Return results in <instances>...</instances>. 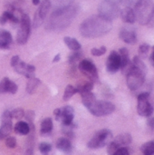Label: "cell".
<instances>
[{
    "label": "cell",
    "instance_id": "6da1fadb",
    "mask_svg": "<svg viewBox=\"0 0 154 155\" xmlns=\"http://www.w3.org/2000/svg\"><path fill=\"white\" fill-rule=\"evenodd\" d=\"M79 5L73 2L65 6L55 8L49 16L44 27L47 31H62L68 27L79 12Z\"/></svg>",
    "mask_w": 154,
    "mask_h": 155
},
{
    "label": "cell",
    "instance_id": "7a4b0ae2",
    "mask_svg": "<svg viewBox=\"0 0 154 155\" xmlns=\"http://www.w3.org/2000/svg\"><path fill=\"white\" fill-rule=\"evenodd\" d=\"M112 28V22L98 15L88 17L81 24L80 34L85 38H96L108 34Z\"/></svg>",
    "mask_w": 154,
    "mask_h": 155
},
{
    "label": "cell",
    "instance_id": "3957f363",
    "mask_svg": "<svg viewBox=\"0 0 154 155\" xmlns=\"http://www.w3.org/2000/svg\"><path fill=\"white\" fill-rule=\"evenodd\" d=\"M134 15L140 25L149 24L154 15V3L152 0H140L134 5Z\"/></svg>",
    "mask_w": 154,
    "mask_h": 155
},
{
    "label": "cell",
    "instance_id": "277c9868",
    "mask_svg": "<svg viewBox=\"0 0 154 155\" xmlns=\"http://www.w3.org/2000/svg\"><path fill=\"white\" fill-rule=\"evenodd\" d=\"M126 75H127V78H126L127 86L132 91L138 90L139 88H141L143 85V84L145 82L146 74L144 72L141 71L140 69L136 68L135 66H133V64H132L131 69L126 74Z\"/></svg>",
    "mask_w": 154,
    "mask_h": 155
},
{
    "label": "cell",
    "instance_id": "5b68a950",
    "mask_svg": "<svg viewBox=\"0 0 154 155\" xmlns=\"http://www.w3.org/2000/svg\"><path fill=\"white\" fill-rule=\"evenodd\" d=\"M98 12L100 16L112 22L120 15L121 10L116 3L110 0H103L98 6Z\"/></svg>",
    "mask_w": 154,
    "mask_h": 155
},
{
    "label": "cell",
    "instance_id": "8992f818",
    "mask_svg": "<svg viewBox=\"0 0 154 155\" xmlns=\"http://www.w3.org/2000/svg\"><path fill=\"white\" fill-rule=\"evenodd\" d=\"M113 141V134L108 129L98 131L87 143L90 149H100L108 145Z\"/></svg>",
    "mask_w": 154,
    "mask_h": 155
},
{
    "label": "cell",
    "instance_id": "52a82bcc",
    "mask_svg": "<svg viewBox=\"0 0 154 155\" xmlns=\"http://www.w3.org/2000/svg\"><path fill=\"white\" fill-rule=\"evenodd\" d=\"M89 112L97 117L105 116L113 114L115 110V105L111 102L107 101H95L89 107H87Z\"/></svg>",
    "mask_w": 154,
    "mask_h": 155
},
{
    "label": "cell",
    "instance_id": "ba28073f",
    "mask_svg": "<svg viewBox=\"0 0 154 155\" xmlns=\"http://www.w3.org/2000/svg\"><path fill=\"white\" fill-rule=\"evenodd\" d=\"M20 25L16 35V42L19 45H25L31 34V21L26 14H22L20 19Z\"/></svg>",
    "mask_w": 154,
    "mask_h": 155
},
{
    "label": "cell",
    "instance_id": "9c48e42d",
    "mask_svg": "<svg viewBox=\"0 0 154 155\" xmlns=\"http://www.w3.org/2000/svg\"><path fill=\"white\" fill-rule=\"evenodd\" d=\"M150 94L148 92L142 93L138 95L137 112L139 115L143 117H150L153 114V106L149 101Z\"/></svg>",
    "mask_w": 154,
    "mask_h": 155
},
{
    "label": "cell",
    "instance_id": "30bf717a",
    "mask_svg": "<svg viewBox=\"0 0 154 155\" xmlns=\"http://www.w3.org/2000/svg\"><path fill=\"white\" fill-rule=\"evenodd\" d=\"M78 68H79L80 72L84 75H85L90 82H92V83L98 82L99 76H98V73H97V68L92 61L86 60V59L82 60L78 65Z\"/></svg>",
    "mask_w": 154,
    "mask_h": 155
},
{
    "label": "cell",
    "instance_id": "8fae6325",
    "mask_svg": "<svg viewBox=\"0 0 154 155\" xmlns=\"http://www.w3.org/2000/svg\"><path fill=\"white\" fill-rule=\"evenodd\" d=\"M51 0H43L39 4L38 9L34 13V21H33V27L37 28L39 27L44 21L50 8H51Z\"/></svg>",
    "mask_w": 154,
    "mask_h": 155
},
{
    "label": "cell",
    "instance_id": "7c38bea8",
    "mask_svg": "<svg viewBox=\"0 0 154 155\" xmlns=\"http://www.w3.org/2000/svg\"><path fill=\"white\" fill-rule=\"evenodd\" d=\"M132 141H133V138H132L131 134H119L117 137L114 138L113 141H112L108 144V148H107L108 154L113 155L119 148L125 147V146L129 145L132 143Z\"/></svg>",
    "mask_w": 154,
    "mask_h": 155
},
{
    "label": "cell",
    "instance_id": "4fadbf2b",
    "mask_svg": "<svg viewBox=\"0 0 154 155\" xmlns=\"http://www.w3.org/2000/svg\"><path fill=\"white\" fill-rule=\"evenodd\" d=\"M120 38L126 44L134 45L137 43V33L135 28L131 26L123 27L119 33Z\"/></svg>",
    "mask_w": 154,
    "mask_h": 155
},
{
    "label": "cell",
    "instance_id": "5bb4252c",
    "mask_svg": "<svg viewBox=\"0 0 154 155\" xmlns=\"http://www.w3.org/2000/svg\"><path fill=\"white\" fill-rule=\"evenodd\" d=\"M121 68V57L119 53L112 51L106 62V69L110 74H115Z\"/></svg>",
    "mask_w": 154,
    "mask_h": 155
},
{
    "label": "cell",
    "instance_id": "9a60e30c",
    "mask_svg": "<svg viewBox=\"0 0 154 155\" xmlns=\"http://www.w3.org/2000/svg\"><path fill=\"white\" fill-rule=\"evenodd\" d=\"M74 117V110L72 106L66 105L63 108H61V120L63 123V125H70L73 124Z\"/></svg>",
    "mask_w": 154,
    "mask_h": 155
},
{
    "label": "cell",
    "instance_id": "2e32d148",
    "mask_svg": "<svg viewBox=\"0 0 154 155\" xmlns=\"http://www.w3.org/2000/svg\"><path fill=\"white\" fill-rule=\"evenodd\" d=\"M120 15H121L122 20L124 23L133 24L136 21L134 11H133V9L132 7H124L123 9H122L121 12H120Z\"/></svg>",
    "mask_w": 154,
    "mask_h": 155
},
{
    "label": "cell",
    "instance_id": "e0dca14e",
    "mask_svg": "<svg viewBox=\"0 0 154 155\" xmlns=\"http://www.w3.org/2000/svg\"><path fill=\"white\" fill-rule=\"evenodd\" d=\"M56 148L66 154H70L73 151V146L69 139L65 137L59 138L56 142Z\"/></svg>",
    "mask_w": 154,
    "mask_h": 155
},
{
    "label": "cell",
    "instance_id": "ac0fdd59",
    "mask_svg": "<svg viewBox=\"0 0 154 155\" xmlns=\"http://www.w3.org/2000/svg\"><path fill=\"white\" fill-rule=\"evenodd\" d=\"M13 42L12 35L6 30H0V48L8 49Z\"/></svg>",
    "mask_w": 154,
    "mask_h": 155
},
{
    "label": "cell",
    "instance_id": "d6986e66",
    "mask_svg": "<svg viewBox=\"0 0 154 155\" xmlns=\"http://www.w3.org/2000/svg\"><path fill=\"white\" fill-rule=\"evenodd\" d=\"M64 42L67 45V47L72 51H79L82 48L81 44L75 38H72L70 36H65L64 38Z\"/></svg>",
    "mask_w": 154,
    "mask_h": 155
},
{
    "label": "cell",
    "instance_id": "ffe728a7",
    "mask_svg": "<svg viewBox=\"0 0 154 155\" xmlns=\"http://www.w3.org/2000/svg\"><path fill=\"white\" fill-rule=\"evenodd\" d=\"M54 128V124H53V120L51 118H45L44 120L42 121L41 123V129H40V133L42 135L50 134L52 132Z\"/></svg>",
    "mask_w": 154,
    "mask_h": 155
},
{
    "label": "cell",
    "instance_id": "44dd1931",
    "mask_svg": "<svg viewBox=\"0 0 154 155\" xmlns=\"http://www.w3.org/2000/svg\"><path fill=\"white\" fill-rule=\"evenodd\" d=\"M14 130L16 134L21 135H26L30 133L29 124L25 122H18L17 124H15Z\"/></svg>",
    "mask_w": 154,
    "mask_h": 155
},
{
    "label": "cell",
    "instance_id": "7402d4cb",
    "mask_svg": "<svg viewBox=\"0 0 154 155\" xmlns=\"http://www.w3.org/2000/svg\"><path fill=\"white\" fill-rule=\"evenodd\" d=\"M40 79L33 77L28 79V82L26 84V92L29 94H33L34 93V91L36 90V88L38 87V85L40 84Z\"/></svg>",
    "mask_w": 154,
    "mask_h": 155
},
{
    "label": "cell",
    "instance_id": "603a6c76",
    "mask_svg": "<svg viewBox=\"0 0 154 155\" xmlns=\"http://www.w3.org/2000/svg\"><path fill=\"white\" fill-rule=\"evenodd\" d=\"M81 97H82V102L86 108L89 107L93 103H94L96 101V97H95L94 94H93L92 92L84 93L81 94Z\"/></svg>",
    "mask_w": 154,
    "mask_h": 155
},
{
    "label": "cell",
    "instance_id": "cb8c5ba5",
    "mask_svg": "<svg viewBox=\"0 0 154 155\" xmlns=\"http://www.w3.org/2000/svg\"><path fill=\"white\" fill-rule=\"evenodd\" d=\"M12 132V123L2 124L0 127V141L9 136Z\"/></svg>",
    "mask_w": 154,
    "mask_h": 155
},
{
    "label": "cell",
    "instance_id": "d4e9b609",
    "mask_svg": "<svg viewBox=\"0 0 154 155\" xmlns=\"http://www.w3.org/2000/svg\"><path fill=\"white\" fill-rule=\"evenodd\" d=\"M141 151L144 155H154V140L143 144Z\"/></svg>",
    "mask_w": 154,
    "mask_h": 155
},
{
    "label": "cell",
    "instance_id": "484cf974",
    "mask_svg": "<svg viewBox=\"0 0 154 155\" xmlns=\"http://www.w3.org/2000/svg\"><path fill=\"white\" fill-rule=\"evenodd\" d=\"M93 83L90 82V81H87L84 84H82L81 85H79L78 87H76V90H77V94H84V93H89L93 90Z\"/></svg>",
    "mask_w": 154,
    "mask_h": 155
},
{
    "label": "cell",
    "instance_id": "4316f807",
    "mask_svg": "<svg viewBox=\"0 0 154 155\" xmlns=\"http://www.w3.org/2000/svg\"><path fill=\"white\" fill-rule=\"evenodd\" d=\"M27 65H28L27 64H25V62L20 60L17 63V64L13 68L16 73H18L19 74H23L26 77V75H27Z\"/></svg>",
    "mask_w": 154,
    "mask_h": 155
},
{
    "label": "cell",
    "instance_id": "83f0119b",
    "mask_svg": "<svg viewBox=\"0 0 154 155\" xmlns=\"http://www.w3.org/2000/svg\"><path fill=\"white\" fill-rule=\"evenodd\" d=\"M77 94V90H76V87L71 85V84H68L66 86V88L64 89V96H63V100L64 101H68L74 94Z\"/></svg>",
    "mask_w": 154,
    "mask_h": 155
},
{
    "label": "cell",
    "instance_id": "f1b7e54d",
    "mask_svg": "<svg viewBox=\"0 0 154 155\" xmlns=\"http://www.w3.org/2000/svg\"><path fill=\"white\" fill-rule=\"evenodd\" d=\"M132 64H133V66H135L136 68H138V69H140L141 71L144 72L145 74L147 73V67H146L144 62L142 60L141 57H139V56H134L133 59Z\"/></svg>",
    "mask_w": 154,
    "mask_h": 155
},
{
    "label": "cell",
    "instance_id": "f546056e",
    "mask_svg": "<svg viewBox=\"0 0 154 155\" xmlns=\"http://www.w3.org/2000/svg\"><path fill=\"white\" fill-rule=\"evenodd\" d=\"M83 57V53L80 51H74L70 55H69V64L71 65H75V64L81 60V58Z\"/></svg>",
    "mask_w": 154,
    "mask_h": 155
},
{
    "label": "cell",
    "instance_id": "4dcf8cb0",
    "mask_svg": "<svg viewBox=\"0 0 154 155\" xmlns=\"http://www.w3.org/2000/svg\"><path fill=\"white\" fill-rule=\"evenodd\" d=\"M39 151L41 152V153L44 155L48 154L51 150H52V145L48 143H41L39 144V147H38Z\"/></svg>",
    "mask_w": 154,
    "mask_h": 155
},
{
    "label": "cell",
    "instance_id": "1f68e13d",
    "mask_svg": "<svg viewBox=\"0 0 154 155\" xmlns=\"http://www.w3.org/2000/svg\"><path fill=\"white\" fill-rule=\"evenodd\" d=\"M74 2V0H52L51 5H54V9L62 6H65L67 5H70Z\"/></svg>",
    "mask_w": 154,
    "mask_h": 155
},
{
    "label": "cell",
    "instance_id": "d6a6232c",
    "mask_svg": "<svg viewBox=\"0 0 154 155\" xmlns=\"http://www.w3.org/2000/svg\"><path fill=\"white\" fill-rule=\"evenodd\" d=\"M150 50V45L148 44H143L139 47V54L142 58H146Z\"/></svg>",
    "mask_w": 154,
    "mask_h": 155
},
{
    "label": "cell",
    "instance_id": "836d02e7",
    "mask_svg": "<svg viewBox=\"0 0 154 155\" xmlns=\"http://www.w3.org/2000/svg\"><path fill=\"white\" fill-rule=\"evenodd\" d=\"M3 15L7 18V21H10V22H12L14 24H18L20 22V20L18 19V17L15 15H14L13 13L9 12V11H5L3 13Z\"/></svg>",
    "mask_w": 154,
    "mask_h": 155
},
{
    "label": "cell",
    "instance_id": "e575fe53",
    "mask_svg": "<svg viewBox=\"0 0 154 155\" xmlns=\"http://www.w3.org/2000/svg\"><path fill=\"white\" fill-rule=\"evenodd\" d=\"M11 115H12V118H15L16 120H20L25 116V112L23 109L17 108V109H15L11 112Z\"/></svg>",
    "mask_w": 154,
    "mask_h": 155
},
{
    "label": "cell",
    "instance_id": "d590c367",
    "mask_svg": "<svg viewBox=\"0 0 154 155\" xmlns=\"http://www.w3.org/2000/svg\"><path fill=\"white\" fill-rule=\"evenodd\" d=\"M1 123L2 124H7V123H12V115L11 112L6 110L3 113L1 116Z\"/></svg>",
    "mask_w": 154,
    "mask_h": 155
},
{
    "label": "cell",
    "instance_id": "8d00e7d4",
    "mask_svg": "<svg viewBox=\"0 0 154 155\" xmlns=\"http://www.w3.org/2000/svg\"><path fill=\"white\" fill-rule=\"evenodd\" d=\"M106 53V47L101 46L100 48H93L91 50V54L94 56H101Z\"/></svg>",
    "mask_w": 154,
    "mask_h": 155
},
{
    "label": "cell",
    "instance_id": "74e56055",
    "mask_svg": "<svg viewBox=\"0 0 154 155\" xmlns=\"http://www.w3.org/2000/svg\"><path fill=\"white\" fill-rule=\"evenodd\" d=\"M10 79L7 77L3 78V80L0 81V94L7 93V84Z\"/></svg>",
    "mask_w": 154,
    "mask_h": 155
},
{
    "label": "cell",
    "instance_id": "f35d334b",
    "mask_svg": "<svg viewBox=\"0 0 154 155\" xmlns=\"http://www.w3.org/2000/svg\"><path fill=\"white\" fill-rule=\"evenodd\" d=\"M17 89H18V87H17L16 84L12 82L11 80H9L8 84H7V93H10V94H15L17 92Z\"/></svg>",
    "mask_w": 154,
    "mask_h": 155
},
{
    "label": "cell",
    "instance_id": "ab89813d",
    "mask_svg": "<svg viewBox=\"0 0 154 155\" xmlns=\"http://www.w3.org/2000/svg\"><path fill=\"white\" fill-rule=\"evenodd\" d=\"M5 145L8 148H15L16 146V140L13 136H8L5 138Z\"/></svg>",
    "mask_w": 154,
    "mask_h": 155
},
{
    "label": "cell",
    "instance_id": "60d3db41",
    "mask_svg": "<svg viewBox=\"0 0 154 155\" xmlns=\"http://www.w3.org/2000/svg\"><path fill=\"white\" fill-rule=\"evenodd\" d=\"M34 111H32V110H29V111H27L26 113H25V119L28 121V124L29 125H32V124H34Z\"/></svg>",
    "mask_w": 154,
    "mask_h": 155
},
{
    "label": "cell",
    "instance_id": "b9f144b4",
    "mask_svg": "<svg viewBox=\"0 0 154 155\" xmlns=\"http://www.w3.org/2000/svg\"><path fill=\"white\" fill-rule=\"evenodd\" d=\"M140 0H119V3L125 5V7H131V6H134Z\"/></svg>",
    "mask_w": 154,
    "mask_h": 155
},
{
    "label": "cell",
    "instance_id": "7bdbcfd3",
    "mask_svg": "<svg viewBox=\"0 0 154 155\" xmlns=\"http://www.w3.org/2000/svg\"><path fill=\"white\" fill-rule=\"evenodd\" d=\"M113 155H130L129 149L126 147H121L119 148Z\"/></svg>",
    "mask_w": 154,
    "mask_h": 155
},
{
    "label": "cell",
    "instance_id": "ee69618b",
    "mask_svg": "<svg viewBox=\"0 0 154 155\" xmlns=\"http://www.w3.org/2000/svg\"><path fill=\"white\" fill-rule=\"evenodd\" d=\"M20 61V58H19V56L18 55H14L13 57H12V59H11V66L12 67H15L16 64H17V63Z\"/></svg>",
    "mask_w": 154,
    "mask_h": 155
},
{
    "label": "cell",
    "instance_id": "f6af8a7d",
    "mask_svg": "<svg viewBox=\"0 0 154 155\" xmlns=\"http://www.w3.org/2000/svg\"><path fill=\"white\" fill-rule=\"evenodd\" d=\"M54 114L55 116V120L56 121H60L61 120V108H57L54 111Z\"/></svg>",
    "mask_w": 154,
    "mask_h": 155
},
{
    "label": "cell",
    "instance_id": "bcb514c9",
    "mask_svg": "<svg viewBox=\"0 0 154 155\" xmlns=\"http://www.w3.org/2000/svg\"><path fill=\"white\" fill-rule=\"evenodd\" d=\"M147 124L149 126V128H151L152 130L154 129V117H150L148 122H147Z\"/></svg>",
    "mask_w": 154,
    "mask_h": 155
},
{
    "label": "cell",
    "instance_id": "7dc6e473",
    "mask_svg": "<svg viewBox=\"0 0 154 155\" xmlns=\"http://www.w3.org/2000/svg\"><path fill=\"white\" fill-rule=\"evenodd\" d=\"M6 22H7V18H6L4 15H2L0 16V24H1V25H5Z\"/></svg>",
    "mask_w": 154,
    "mask_h": 155
},
{
    "label": "cell",
    "instance_id": "c3c4849f",
    "mask_svg": "<svg viewBox=\"0 0 154 155\" xmlns=\"http://www.w3.org/2000/svg\"><path fill=\"white\" fill-rule=\"evenodd\" d=\"M150 60H151L152 64L154 66V46L152 47V55H151V57H150Z\"/></svg>",
    "mask_w": 154,
    "mask_h": 155
},
{
    "label": "cell",
    "instance_id": "681fc988",
    "mask_svg": "<svg viewBox=\"0 0 154 155\" xmlns=\"http://www.w3.org/2000/svg\"><path fill=\"white\" fill-rule=\"evenodd\" d=\"M60 57H61V54H56V55L54 56V58L53 62H54V63L58 62V61L60 60Z\"/></svg>",
    "mask_w": 154,
    "mask_h": 155
},
{
    "label": "cell",
    "instance_id": "f907efd6",
    "mask_svg": "<svg viewBox=\"0 0 154 155\" xmlns=\"http://www.w3.org/2000/svg\"><path fill=\"white\" fill-rule=\"evenodd\" d=\"M32 2H33V4L34 5H38L41 2H40V0H32Z\"/></svg>",
    "mask_w": 154,
    "mask_h": 155
},
{
    "label": "cell",
    "instance_id": "816d5d0a",
    "mask_svg": "<svg viewBox=\"0 0 154 155\" xmlns=\"http://www.w3.org/2000/svg\"><path fill=\"white\" fill-rule=\"evenodd\" d=\"M110 1H113V2H114V3H116V4L119 2V0H110Z\"/></svg>",
    "mask_w": 154,
    "mask_h": 155
}]
</instances>
